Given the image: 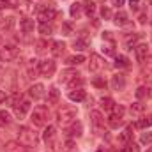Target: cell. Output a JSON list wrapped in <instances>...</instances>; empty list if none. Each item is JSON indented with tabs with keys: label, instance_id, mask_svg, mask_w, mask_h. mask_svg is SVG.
<instances>
[{
	"label": "cell",
	"instance_id": "obj_1",
	"mask_svg": "<svg viewBox=\"0 0 152 152\" xmlns=\"http://www.w3.org/2000/svg\"><path fill=\"white\" fill-rule=\"evenodd\" d=\"M76 115H78V110H76L75 106H62L57 112V122L62 127H69L76 120Z\"/></svg>",
	"mask_w": 152,
	"mask_h": 152
},
{
	"label": "cell",
	"instance_id": "obj_2",
	"mask_svg": "<svg viewBox=\"0 0 152 152\" xmlns=\"http://www.w3.org/2000/svg\"><path fill=\"white\" fill-rule=\"evenodd\" d=\"M18 142L20 143H23L25 147H37L39 143V138H37V133L34 131V129H30V127H20L18 129Z\"/></svg>",
	"mask_w": 152,
	"mask_h": 152
},
{
	"label": "cell",
	"instance_id": "obj_3",
	"mask_svg": "<svg viewBox=\"0 0 152 152\" xmlns=\"http://www.w3.org/2000/svg\"><path fill=\"white\" fill-rule=\"evenodd\" d=\"M42 138H44V143H46V147H50L53 152H58V138H57V129L53 127V126H48L46 129H44V133H42Z\"/></svg>",
	"mask_w": 152,
	"mask_h": 152
},
{
	"label": "cell",
	"instance_id": "obj_4",
	"mask_svg": "<svg viewBox=\"0 0 152 152\" xmlns=\"http://www.w3.org/2000/svg\"><path fill=\"white\" fill-rule=\"evenodd\" d=\"M30 120H32V124L37 126V127L46 126V122H48V108H46V106H36L34 112L30 113Z\"/></svg>",
	"mask_w": 152,
	"mask_h": 152
},
{
	"label": "cell",
	"instance_id": "obj_5",
	"mask_svg": "<svg viewBox=\"0 0 152 152\" xmlns=\"http://www.w3.org/2000/svg\"><path fill=\"white\" fill-rule=\"evenodd\" d=\"M12 110H14V115L18 117V118H25V115L27 112L30 110V103L27 101V99H23L21 96L18 97H14V101H12Z\"/></svg>",
	"mask_w": 152,
	"mask_h": 152
},
{
	"label": "cell",
	"instance_id": "obj_6",
	"mask_svg": "<svg viewBox=\"0 0 152 152\" xmlns=\"http://www.w3.org/2000/svg\"><path fill=\"white\" fill-rule=\"evenodd\" d=\"M18 55H20V51L12 44H5L0 48V62H12Z\"/></svg>",
	"mask_w": 152,
	"mask_h": 152
},
{
	"label": "cell",
	"instance_id": "obj_7",
	"mask_svg": "<svg viewBox=\"0 0 152 152\" xmlns=\"http://www.w3.org/2000/svg\"><path fill=\"white\" fill-rule=\"evenodd\" d=\"M122 122H124V108L120 104H115V108L112 110V115L108 117V124H110V127L117 129L118 126H122Z\"/></svg>",
	"mask_w": 152,
	"mask_h": 152
},
{
	"label": "cell",
	"instance_id": "obj_8",
	"mask_svg": "<svg viewBox=\"0 0 152 152\" xmlns=\"http://www.w3.org/2000/svg\"><path fill=\"white\" fill-rule=\"evenodd\" d=\"M55 71H57V64H55V60L48 58V60L39 62V75L41 76H44V78H51V76L55 75Z\"/></svg>",
	"mask_w": 152,
	"mask_h": 152
},
{
	"label": "cell",
	"instance_id": "obj_9",
	"mask_svg": "<svg viewBox=\"0 0 152 152\" xmlns=\"http://www.w3.org/2000/svg\"><path fill=\"white\" fill-rule=\"evenodd\" d=\"M104 66H106V60L101 55H97V53L90 55V60H88V71L90 73H99L104 69Z\"/></svg>",
	"mask_w": 152,
	"mask_h": 152
},
{
	"label": "cell",
	"instance_id": "obj_10",
	"mask_svg": "<svg viewBox=\"0 0 152 152\" xmlns=\"http://www.w3.org/2000/svg\"><path fill=\"white\" fill-rule=\"evenodd\" d=\"M55 16H57V11H55L53 7H42L37 14V20L41 23H50Z\"/></svg>",
	"mask_w": 152,
	"mask_h": 152
},
{
	"label": "cell",
	"instance_id": "obj_11",
	"mask_svg": "<svg viewBox=\"0 0 152 152\" xmlns=\"http://www.w3.org/2000/svg\"><path fill=\"white\" fill-rule=\"evenodd\" d=\"M134 55H136V60L140 62V64H143L145 60H147V57H149V46L147 44H136L134 46Z\"/></svg>",
	"mask_w": 152,
	"mask_h": 152
},
{
	"label": "cell",
	"instance_id": "obj_12",
	"mask_svg": "<svg viewBox=\"0 0 152 152\" xmlns=\"http://www.w3.org/2000/svg\"><path fill=\"white\" fill-rule=\"evenodd\" d=\"M110 85H112L113 90H124V88H126V76L120 75V73H118V75H113Z\"/></svg>",
	"mask_w": 152,
	"mask_h": 152
},
{
	"label": "cell",
	"instance_id": "obj_13",
	"mask_svg": "<svg viewBox=\"0 0 152 152\" xmlns=\"http://www.w3.org/2000/svg\"><path fill=\"white\" fill-rule=\"evenodd\" d=\"M28 96L32 97V99H41L42 96H44V85H41V83H34L30 88H28Z\"/></svg>",
	"mask_w": 152,
	"mask_h": 152
},
{
	"label": "cell",
	"instance_id": "obj_14",
	"mask_svg": "<svg viewBox=\"0 0 152 152\" xmlns=\"http://www.w3.org/2000/svg\"><path fill=\"white\" fill-rule=\"evenodd\" d=\"M90 122H92V126H94L96 129L103 127V126H104V118H103V115H101V112H97V110L90 112Z\"/></svg>",
	"mask_w": 152,
	"mask_h": 152
},
{
	"label": "cell",
	"instance_id": "obj_15",
	"mask_svg": "<svg viewBox=\"0 0 152 152\" xmlns=\"http://www.w3.org/2000/svg\"><path fill=\"white\" fill-rule=\"evenodd\" d=\"M67 134L69 136H81L83 134V126H81V122H78V120H75L69 127H67Z\"/></svg>",
	"mask_w": 152,
	"mask_h": 152
},
{
	"label": "cell",
	"instance_id": "obj_16",
	"mask_svg": "<svg viewBox=\"0 0 152 152\" xmlns=\"http://www.w3.org/2000/svg\"><path fill=\"white\" fill-rule=\"evenodd\" d=\"M27 149H28V147H25V145L20 143V142H9V143L5 145V152H28Z\"/></svg>",
	"mask_w": 152,
	"mask_h": 152
},
{
	"label": "cell",
	"instance_id": "obj_17",
	"mask_svg": "<svg viewBox=\"0 0 152 152\" xmlns=\"http://www.w3.org/2000/svg\"><path fill=\"white\" fill-rule=\"evenodd\" d=\"M113 23L117 25V27H124V25L129 23V16H127L124 11H118V12L113 16Z\"/></svg>",
	"mask_w": 152,
	"mask_h": 152
},
{
	"label": "cell",
	"instance_id": "obj_18",
	"mask_svg": "<svg viewBox=\"0 0 152 152\" xmlns=\"http://www.w3.org/2000/svg\"><path fill=\"white\" fill-rule=\"evenodd\" d=\"M20 28H21L25 34H30V32H34V28H36V25H34V20H30V18H23V20L20 21Z\"/></svg>",
	"mask_w": 152,
	"mask_h": 152
},
{
	"label": "cell",
	"instance_id": "obj_19",
	"mask_svg": "<svg viewBox=\"0 0 152 152\" xmlns=\"http://www.w3.org/2000/svg\"><path fill=\"white\" fill-rule=\"evenodd\" d=\"M64 51H66V44H64L62 41L51 42V55H53V57H62Z\"/></svg>",
	"mask_w": 152,
	"mask_h": 152
},
{
	"label": "cell",
	"instance_id": "obj_20",
	"mask_svg": "<svg viewBox=\"0 0 152 152\" xmlns=\"http://www.w3.org/2000/svg\"><path fill=\"white\" fill-rule=\"evenodd\" d=\"M85 97H87V94H85V90H83V88H75V90H71V92H69V99H71V101H75V103L83 101Z\"/></svg>",
	"mask_w": 152,
	"mask_h": 152
},
{
	"label": "cell",
	"instance_id": "obj_21",
	"mask_svg": "<svg viewBox=\"0 0 152 152\" xmlns=\"http://www.w3.org/2000/svg\"><path fill=\"white\" fill-rule=\"evenodd\" d=\"M78 76L80 75L76 73L75 69H66V71H62V75H60V81H62V83H69V81H73Z\"/></svg>",
	"mask_w": 152,
	"mask_h": 152
},
{
	"label": "cell",
	"instance_id": "obj_22",
	"mask_svg": "<svg viewBox=\"0 0 152 152\" xmlns=\"http://www.w3.org/2000/svg\"><path fill=\"white\" fill-rule=\"evenodd\" d=\"M143 112H145V104H142L140 101H136V103H133L129 106V113L133 115V117H140Z\"/></svg>",
	"mask_w": 152,
	"mask_h": 152
},
{
	"label": "cell",
	"instance_id": "obj_23",
	"mask_svg": "<svg viewBox=\"0 0 152 152\" xmlns=\"http://www.w3.org/2000/svg\"><path fill=\"white\" fill-rule=\"evenodd\" d=\"M69 14H71L75 20H78V18L83 14V4H80V2H75V4L71 5V9H69Z\"/></svg>",
	"mask_w": 152,
	"mask_h": 152
},
{
	"label": "cell",
	"instance_id": "obj_24",
	"mask_svg": "<svg viewBox=\"0 0 152 152\" xmlns=\"http://www.w3.org/2000/svg\"><path fill=\"white\" fill-rule=\"evenodd\" d=\"M140 39V34H129L127 37L124 39V46L127 48V50H133L134 46H136V41Z\"/></svg>",
	"mask_w": 152,
	"mask_h": 152
},
{
	"label": "cell",
	"instance_id": "obj_25",
	"mask_svg": "<svg viewBox=\"0 0 152 152\" xmlns=\"http://www.w3.org/2000/svg\"><path fill=\"white\" fill-rule=\"evenodd\" d=\"M58 99H60V92H58L55 87L50 88V90H48V104H57Z\"/></svg>",
	"mask_w": 152,
	"mask_h": 152
},
{
	"label": "cell",
	"instance_id": "obj_26",
	"mask_svg": "<svg viewBox=\"0 0 152 152\" xmlns=\"http://www.w3.org/2000/svg\"><path fill=\"white\" fill-rule=\"evenodd\" d=\"M37 75H39V60L32 58L30 64H28V76H30V78H37Z\"/></svg>",
	"mask_w": 152,
	"mask_h": 152
},
{
	"label": "cell",
	"instance_id": "obj_27",
	"mask_svg": "<svg viewBox=\"0 0 152 152\" xmlns=\"http://www.w3.org/2000/svg\"><path fill=\"white\" fill-rule=\"evenodd\" d=\"M18 9L21 11V12H32L34 11V5L28 2V0H18Z\"/></svg>",
	"mask_w": 152,
	"mask_h": 152
},
{
	"label": "cell",
	"instance_id": "obj_28",
	"mask_svg": "<svg viewBox=\"0 0 152 152\" xmlns=\"http://www.w3.org/2000/svg\"><path fill=\"white\" fill-rule=\"evenodd\" d=\"M101 108H103L104 112H112L115 108V101L112 97H103V99H101Z\"/></svg>",
	"mask_w": 152,
	"mask_h": 152
},
{
	"label": "cell",
	"instance_id": "obj_29",
	"mask_svg": "<svg viewBox=\"0 0 152 152\" xmlns=\"http://www.w3.org/2000/svg\"><path fill=\"white\" fill-rule=\"evenodd\" d=\"M134 96H136L138 99H145V97H149V96H151V88H149V87H145V85H142V87H138V88H136Z\"/></svg>",
	"mask_w": 152,
	"mask_h": 152
},
{
	"label": "cell",
	"instance_id": "obj_30",
	"mask_svg": "<svg viewBox=\"0 0 152 152\" xmlns=\"http://www.w3.org/2000/svg\"><path fill=\"white\" fill-rule=\"evenodd\" d=\"M151 126H152V115L142 117V118L136 122V127H140V129H147V127H151Z\"/></svg>",
	"mask_w": 152,
	"mask_h": 152
},
{
	"label": "cell",
	"instance_id": "obj_31",
	"mask_svg": "<svg viewBox=\"0 0 152 152\" xmlns=\"http://www.w3.org/2000/svg\"><path fill=\"white\" fill-rule=\"evenodd\" d=\"M83 62H85L83 55H73V57H67V60H66V64H69V66H80Z\"/></svg>",
	"mask_w": 152,
	"mask_h": 152
},
{
	"label": "cell",
	"instance_id": "obj_32",
	"mask_svg": "<svg viewBox=\"0 0 152 152\" xmlns=\"http://www.w3.org/2000/svg\"><path fill=\"white\" fill-rule=\"evenodd\" d=\"M83 12H85L87 16H94V14H96V4L90 2V0L85 2V4H83Z\"/></svg>",
	"mask_w": 152,
	"mask_h": 152
},
{
	"label": "cell",
	"instance_id": "obj_33",
	"mask_svg": "<svg viewBox=\"0 0 152 152\" xmlns=\"http://www.w3.org/2000/svg\"><path fill=\"white\" fill-rule=\"evenodd\" d=\"M62 151L64 152H78V145H76L75 140H67V142L62 145Z\"/></svg>",
	"mask_w": 152,
	"mask_h": 152
},
{
	"label": "cell",
	"instance_id": "obj_34",
	"mask_svg": "<svg viewBox=\"0 0 152 152\" xmlns=\"http://www.w3.org/2000/svg\"><path fill=\"white\" fill-rule=\"evenodd\" d=\"M11 124V115L7 113L5 110H0V127H5Z\"/></svg>",
	"mask_w": 152,
	"mask_h": 152
},
{
	"label": "cell",
	"instance_id": "obj_35",
	"mask_svg": "<svg viewBox=\"0 0 152 152\" xmlns=\"http://www.w3.org/2000/svg\"><path fill=\"white\" fill-rule=\"evenodd\" d=\"M115 66L117 67H129V58L126 55H118L117 60H115Z\"/></svg>",
	"mask_w": 152,
	"mask_h": 152
},
{
	"label": "cell",
	"instance_id": "obj_36",
	"mask_svg": "<svg viewBox=\"0 0 152 152\" xmlns=\"http://www.w3.org/2000/svg\"><path fill=\"white\" fill-rule=\"evenodd\" d=\"M39 32H41L42 36H51L53 27H51L50 23H41V25H39Z\"/></svg>",
	"mask_w": 152,
	"mask_h": 152
},
{
	"label": "cell",
	"instance_id": "obj_37",
	"mask_svg": "<svg viewBox=\"0 0 152 152\" xmlns=\"http://www.w3.org/2000/svg\"><path fill=\"white\" fill-rule=\"evenodd\" d=\"M140 143H143V145H152V131L142 133V136H140Z\"/></svg>",
	"mask_w": 152,
	"mask_h": 152
},
{
	"label": "cell",
	"instance_id": "obj_38",
	"mask_svg": "<svg viewBox=\"0 0 152 152\" xmlns=\"http://www.w3.org/2000/svg\"><path fill=\"white\" fill-rule=\"evenodd\" d=\"M103 53H104V55H115V44H113V41H110V42L103 44Z\"/></svg>",
	"mask_w": 152,
	"mask_h": 152
},
{
	"label": "cell",
	"instance_id": "obj_39",
	"mask_svg": "<svg viewBox=\"0 0 152 152\" xmlns=\"http://www.w3.org/2000/svg\"><path fill=\"white\" fill-rule=\"evenodd\" d=\"M73 46H75V50H78V51H83V50H87V41H83V39H76L75 42H73Z\"/></svg>",
	"mask_w": 152,
	"mask_h": 152
},
{
	"label": "cell",
	"instance_id": "obj_40",
	"mask_svg": "<svg viewBox=\"0 0 152 152\" xmlns=\"http://www.w3.org/2000/svg\"><path fill=\"white\" fill-rule=\"evenodd\" d=\"M67 85H69V88H71V90H75L76 87H78V88H81V85H83V80H81V78L78 76V78H75L73 81H69Z\"/></svg>",
	"mask_w": 152,
	"mask_h": 152
},
{
	"label": "cell",
	"instance_id": "obj_41",
	"mask_svg": "<svg viewBox=\"0 0 152 152\" xmlns=\"http://www.w3.org/2000/svg\"><path fill=\"white\" fill-rule=\"evenodd\" d=\"M92 83H94L96 87H99V88H104V87H106V80H103V78H94Z\"/></svg>",
	"mask_w": 152,
	"mask_h": 152
},
{
	"label": "cell",
	"instance_id": "obj_42",
	"mask_svg": "<svg viewBox=\"0 0 152 152\" xmlns=\"http://www.w3.org/2000/svg\"><path fill=\"white\" fill-rule=\"evenodd\" d=\"M118 152H138V149H136V145H134V143H131V145H126V147H122Z\"/></svg>",
	"mask_w": 152,
	"mask_h": 152
},
{
	"label": "cell",
	"instance_id": "obj_43",
	"mask_svg": "<svg viewBox=\"0 0 152 152\" xmlns=\"http://www.w3.org/2000/svg\"><path fill=\"white\" fill-rule=\"evenodd\" d=\"M101 16H103L104 20H110V18H112V11H110V7H103V9H101Z\"/></svg>",
	"mask_w": 152,
	"mask_h": 152
},
{
	"label": "cell",
	"instance_id": "obj_44",
	"mask_svg": "<svg viewBox=\"0 0 152 152\" xmlns=\"http://www.w3.org/2000/svg\"><path fill=\"white\" fill-rule=\"evenodd\" d=\"M12 23H14V20L12 18H7V23H4V30H11Z\"/></svg>",
	"mask_w": 152,
	"mask_h": 152
},
{
	"label": "cell",
	"instance_id": "obj_45",
	"mask_svg": "<svg viewBox=\"0 0 152 152\" xmlns=\"http://www.w3.org/2000/svg\"><path fill=\"white\" fill-rule=\"evenodd\" d=\"M129 5H131V9H133V11H136V9H138V5H140V0H129Z\"/></svg>",
	"mask_w": 152,
	"mask_h": 152
},
{
	"label": "cell",
	"instance_id": "obj_46",
	"mask_svg": "<svg viewBox=\"0 0 152 152\" xmlns=\"http://www.w3.org/2000/svg\"><path fill=\"white\" fill-rule=\"evenodd\" d=\"M11 7V2L9 0H0V9H7Z\"/></svg>",
	"mask_w": 152,
	"mask_h": 152
},
{
	"label": "cell",
	"instance_id": "obj_47",
	"mask_svg": "<svg viewBox=\"0 0 152 152\" xmlns=\"http://www.w3.org/2000/svg\"><path fill=\"white\" fill-rule=\"evenodd\" d=\"M124 2H126V0H112V5H115V7H122Z\"/></svg>",
	"mask_w": 152,
	"mask_h": 152
},
{
	"label": "cell",
	"instance_id": "obj_48",
	"mask_svg": "<svg viewBox=\"0 0 152 152\" xmlns=\"http://www.w3.org/2000/svg\"><path fill=\"white\" fill-rule=\"evenodd\" d=\"M103 39H106V41H113V37H112V32H103Z\"/></svg>",
	"mask_w": 152,
	"mask_h": 152
},
{
	"label": "cell",
	"instance_id": "obj_49",
	"mask_svg": "<svg viewBox=\"0 0 152 152\" xmlns=\"http://www.w3.org/2000/svg\"><path fill=\"white\" fill-rule=\"evenodd\" d=\"M64 34L66 36H71V27L69 25H64Z\"/></svg>",
	"mask_w": 152,
	"mask_h": 152
},
{
	"label": "cell",
	"instance_id": "obj_50",
	"mask_svg": "<svg viewBox=\"0 0 152 152\" xmlns=\"http://www.w3.org/2000/svg\"><path fill=\"white\" fill-rule=\"evenodd\" d=\"M5 99H7V96H5V92H4V90H0V103H4Z\"/></svg>",
	"mask_w": 152,
	"mask_h": 152
},
{
	"label": "cell",
	"instance_id": "obj_51",
	"mask_svg": "<svg viewBox=\"0 0 152 152\" xmlns=\"http://www.w3.org/2000/svg\"><path fill=\"white\" fill-rule=\"evenodd\" d=\"M145 21H147V16H145V14H142V16H140V23H145Z\"/></svg>",
	"mask_w": 152,
	"mask_h": 152
},
{
	"label": "cell",
	"instance_id": "obj_52",
	"mask_svg": "<svg viewBox=\"0 0 152 152\" xmlns=\"http://www.w3.org/2000/svg\"><path fill=\"white\" fill-rule=\"evenodd\" d=\"M2 20H4V18H2V12H0V23H2Z\"/></svg>",
	"mask_w": 152,
	"mask_h": 152
},
{
	"label": "cell",
	"instance_id": "obj_53",
	"mask_svg": "<svg viewBox=\"0 0 152 152\" xmlns=\"http://www.w3.org/2000/svg\"><path fill=\"white\" fill-rule=\"evenodd\" d=\"M97 152H104V149H99V151H97Z\"/></svg>",
	"mask_w": 152,
	"mask_h": 152
},
{
	"label": "cell",
	"instance_id": "obj_54",
	"mask_svg": "<svg viewBox=\"0 0 152 152\" xmlns=\"http://www.w3.org/2000/svg\"><path fill=\"white\" fill-rule=\"evenodd\" d=\"M0 48H2V37H0Z\"/></svg>",
	"mask_w": 152,
	"mask_h": 152
},
{
	"label": "cell",
	"instance_id": "obj_55",
	"mask_svg": "<svg viewBox=\"0 0 152 152\" xmlns=\"http://www.w3.org/2000/svg\"><path fill=\"white\" fill-rule=\"evenodd\" d=\"M147 152H152V147H151V149H149V151H147Z\"/></svg>",
	"mask_w": 152,
	"mask_h": 152
}]
</instances>
